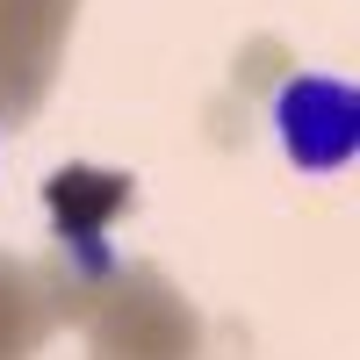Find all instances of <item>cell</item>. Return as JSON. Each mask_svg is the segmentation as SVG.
<instances>
[{"instance_id":"6da1fadb","label":"cell","mask_w":360,"mask_h":360,"mask_svg":"<svg viewBox=\"0 0 360 360\" xmlns=\"http://www.w3.org/2000/svg\"><path fill=\"white\" fill-rule=\"evenodd\" d=\"M274 130L303 173H339L360 152V86L332 72H295L274 94Z\"/></svg>"}]
</instances>
